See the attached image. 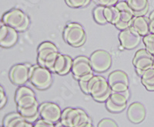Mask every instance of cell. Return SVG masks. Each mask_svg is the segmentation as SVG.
<instances>
[{
    "instance_id": "1",
    "label": "cell",
    "mask_w": 154,
    "mask_h": 127,
    "mask_svg": "<svg viewBox=\"0 0 154 127\" xmlns=\"http://www.w3.org/2000/svg\"><path fill=\"white\" fill-rule=\"evenodd\" d=\"M89 94L97 102H106L110 97L112 90L108 80L102 76H93L89 82Z\"/></svg>"
},
{
    "instance_id": "2",
    "label": "cell",
    "mask_w": 154,
    "mask_h": 127,
    "mask_svg": "<svg viewBox=\"0 0 154 127\" xmlns=\"http://www.w3.org/2000/svg\"><path fill=\"white\" fill-rule=\"evenodd\" d=\"M59 54V49L54 44L50 42H42L37 49L38 65L51 71Z\"/></svg>"
},
{
    "instance_id": "3",
    "label": "cell",
    "mask_w": 154,
    "mask_h": 127,
    "mask_svg": "<svg viewBox=\"0 0 154 127\" xmlns=\"http://www.w3.org/2000/svg\"><path fill=\"white\" fill-rule=\"evenodd\" d=\"M4 25L14 28L17 31H24L29 25V18L23 11L19 9H12L2 16Z\"/></svg>"
},
{
    "instance_id": "4",
    "label": "cell",
    "mask_w": 154,
    "mask_h": 127,
    "mask_svg": "<svg viewBox=\"0 0 154 127\" xmlns=\"http://www.w3.org/2000/svg\"><path fill=\"white\" fill-rule=\"evenodd\" d=\"M52 72L39 65H32L29 71V81L38 90H46L53 82Z\"/></svg>"
},
{
    "instance_id": "5",
    "label": "cell",
    "mask_w": 154,
    "mask_h": 127,
    "mask_svg": "<svg viewBox=\"0 0 154 127\" xmlns=\"http://www.w3.org/2000/svg\"><path fill=\"white\" fill-rule=\"evenodd\" d=\"M63 39L69 45L79 47L86 42V32L81 25L75 22H69L64 28Z\"/></svg>"
},
{
    "instance_id": "6",
    "label": "cell",
    "mask_w": 154,
    "mask_h": 127,
    "mask_svg": "<svg viewBox=\"0 0 154 127\" xmlns=\"http://www.w3.org/2000/svg\"><path fill=\"white\" fill-rule=\"evenodd\" d=\"M89 120L87 113L80 108L68 107L62 111L60 122L67 127H77Z\"/></svg>"
},
{
    "instance_id": "7",
    "label": "cell",
    "mask_w": 154,
    "mask_h": 127,
    "mask_svg": "<svg viewBox=\"0 0 154 127\" xmlns=\"http://www.w3.org/2000/svg\"><path fill=\"white\" fill-rule=\"evenodd\" d=\"M89 61L93 71L103 73L111 67L112 58L106 51L97 50L90 55Z\"/></svg>"
},
{
    "instance_id": "8",
    "label": "cell",
    "mask_w": 154,
    "mask_h": 127,
    "mask_svg": "<svg viewBox=\"0 0 154 127\" xmlns=\"http://www.w3.org/2000/svg\"><path fill=\"white\" fill-rule=\"evenodd\" d=\"M133 65L137 74L141 76L145 71L153 67V55L146 49H140L135 54Z\"/></svg>"
},
{
    "instance_id": "9",
    "label": "cell",
    "mask_w": 154,
    "mask_h": 127,
    "mask_svg": "<svg viewBox=\"0 0 154 127\" xmlns=\"http://www.w3.org/2000/svg\"><path fill=\"white\" fill-rule=\"evenodd\" d=\"M39 117L52 123L56 124L60 121L62 110L56 103L52 102H46L38 106Z\"/></svg>"
},
{
    "instance_id": "10",
    "label": "cell",
    "mask_w": 154,
    "mask_h": 127,
    "mask_svg": "<svg viewBox=\"0 0 154 127\" xmlns=\"http://www.w3.org/2000/svg\"><path fill=\"white\" fill-rule=\"evenodd\" d=\"M29 64H17L9 71V79L16 86H23L29 80Z\"/></svg>"
},
{
    "instance_id": "11",
    "label": "cell",
    "mask_w": 154,
    "mask_h": 127,
    "mask_svg": "<svg viewBox=\"0 0 154 127\" xmlns=\"http://www.w3.org/2000/svg\"><path fill=\"white\" fill-rule=\"evenodd\" d=\"M116 7L119 11V16L118 21L114 25L116 28L120 31L130 28L131 25L132 20L134 17L133 12L130 7L128 5L127 2L124 1L117 2Z\"/></svg>"
},
{
    "instance_id": "12",
    "label": "cell",
    "mask_w": 154,
    "mask_h": 127,
    "mask_svg": "<svg viewBox=\"0 0 154 127\" xmlns=\"http://www.w3.org/2000/svg\"><path fill=\"white\" fill-rule=\"evenodd\" d=\"M93 71L89 58L86 56H79L72 61L71 72L76 80H79L86 75L91 74Z\"/></svg>"
},
{
    "instance_id": "13",
    "label": "cell",
    "mask_w": 154,
    "mask_h": 127,
    "mask_svg": "<svg viewBox=\"0 0 154 127\" xmlns=\"http://www.w3.org/2000/svg\"><path fill=\"white\" fill-rule=\"evenodd\" d=\"M119 39L121 46H123V48L131 50L139 45L141 41V36L130 27L120 31L119 34Z\"/></svg>"
},
{
    "instance_id": "14",
    "label": "cell",
    "mask_w": 154,
    "mask_h": 127,
    "mask_svg": "<svg viewBox=\"0 0 154 127\" xmlns=\"http://www.w3.org/2000/svg\"><path fill=\"white\" fill-rule=\"evenodd\" d=\"M18 31L14 28L3 25L0 29V47L9 48L14 46L18 42Z\"/></svg>"
},
{
    "instance_id": "15",
    "label": "cell",
    "mask_w": 154,
    "mask_h": 127,
    "mask_svg": "<svg viewBox=\"0 0 154 127\" xmlns=\"http://www.w3.org/2000/svg\"><path fill=\"white\" fill-rule=\"evenodd\" d=\"M72 61L73 60L71 58V57L60 53L55 61V64L51 72L57 74L59 75L67 74L71 71Z\"/></svg>"
},
{
    "instance_id": "16",
    "label": "cell",
    "mask_w": 154,
    "mask_h": 127,
    "mask_svg": "<svg viewBox=\"0 0 154 127\" xmlns=\"http://www.w3.org/2000/svg\"><path fill=\"white\" fill-rule=\"evenodd\" d=\"M127 117L130 122L133 123H142L146 117L145 106L138 102L132 103L128 108Z\"/></svg>"
},
{
    "instance_id": "17",
    "label": "cell",
    "mask_w": 154,
    "mask_h": 127,
    "mask_svg": "<svg viewBox=\"0 0 154 127\" xmlns=\"http://www.w3.org/2000/svg\"><path fill=\"white\" fill-rule=\"evenodd\" d=\"M3 127H33V124L28 123L19 113H10L5 116L2 122Z\"/></svg>"
},
{
    "instance_id": "18",
    "label": "cell",
    "mask_w": 154,
    "mask_h": 127,
    "mask_svg": "<svg viewBox=\"0 0 154 127\" xmlns=\"http://www.w3.org/2000/svg\"><path fill=\"white\" fill-rule=\"evenodd\" d=\"M132 28L141 37H144L149 33V18L143 16H134L132 20Z\"/></svg>"
},
{
    "instance_id": "19",
    "label": "cell",
    "mask_w": 154,
    "mask_h": 127,
    "mask_svg": "<svg viewBox=\"0 0 154 127\" xmlns=\"http://www.w3.org/2000/svg\"><path fill=\"white\" fill-rule=\"evenodd\" d=\"M126 2L133 10L134 16H143L149 11L148 0H126Z\"/></svg>"
},
{
    "instance_id": "20",
    "label": "cell",
    "mask_w": 154,
    "mask_h": 127,
    "mask_svg": "<svg viewBox=\"0 0 154 127\" xmlns=\"http://www.w3.org/2000/svg\"><path fill=\"white\" fill-rule=\"evenodd\" d=\"M38 106H39V104L37 103L31 107L26 108V109H19L17 111L27 122L33 124L34 123L36 122L39 117Z\"/></svg>"
},
{
    "instance_id": "21",
    "label": "cell",
    "mask_w": 154,
    "mask_h": 127,
    "mask_svg": "<svg viewBox=\"0 0 154 127\" xmlns=\"http://www.w3.org/2000/svg\"><path fill=\"white\" fill-rule=\"evenodd\" d=\"M109 85L111 87L116 84H126L129 85V78L125 72L122 71H115L109 74L108 77Z\"/></svg>"
},
{
    "instance_id": "22",
    "label": "cell",
    "mask_w": 154,
    "mask_h": 127,
    "mask_svg": "<svg viewBox=\"0 0 154 127\" xmlns=\"http://www.w3.org/2000/svg\"><path fill=\"white\" fill-rule=\"evenodd\" d=\"M140 77L143 85L147 91H154V67L145 71Z\"/></svg>"
},
{
    "instance_id": "23",
    "label": "cell",
    "mask_w": 154,
    "mask_h": 127,
    "mask_svg": "<svg viewBox=\"0 0 154 127\" xmlns=\"http://www.w3.org/2000/svg\"><path fill=\"white\" fill-rule=\"evenodd\" d=\"M109 100L115 104L119 106H126L128 100L130 98V91H124V92H113L112 91L109 97Z\"/></svg>"
},
{
    "instance_id": "24",
    "label": "cell",
    "mask_w": 154,
    "mask_h": 127,
    "mask_svg": "<svg viewBox=\"0 0 154 127\" xmlns=\"http://www.w3.org/2000/svg\"><path fill=\"white\" fill-rule=\"evenodd\" d=\"M16 103L17 106V110H19V109L31 107L38 103L35 98V95H27L16 101Z\"/></svg>"
},
{
    "instance_id": "25",
    "label": "cell",
    "mask_w": 154,
    "mask_h": 127,
    "mask_svg": "<svg viewBox=\"0 0 154 127\" xmlns=\"http://www.w3.org/2000/svg\"><path fill=\"white\" fill-rule=\"evenodd\" d=\"M106 17L108 23H110L112 25H115L116 22L118 21L119 16V11L117 8L114 6H108L106 7Z\"/></svg>"
},
{
    "instance_id": "26",
    "label": "cell",
    "mask_w": 154,
    "mask_h": 127,
    "mask_svg": "<svg viewBox=\"0 0 154 127\" xmlns=\"http://www.w3.org/2000/svg\"><path fill=\"white\" fill-rule=\"evenodd\" d=\"M106 6H102V5H99L97 7H96L93 10V18L94 20L100 25H104L108 23L106 17Z\"/></svg>"
},
{
    "instance_id": "27",
    "label": "cell",
    "mask_w": 154,
    "mask_h": 127,
    "mask_svg": "<svg viewBox=\"0 0 154 127\" xmlns=\"http://www.w3.org/2000/svg\"><path fill=\"white\" fill-rule=\"evenodd\" d=\"M27 95H35L34 92L31 88L26 86H20L16 91V94H15V101H17L20 98L23 97Z\"/></svg>"
},
{
    "instance_id": "28",
    "label": "cell",
    "mask_w": 154,
    "mask_h": 127,
    "mask_svg": "<svg viewBox=\"0 0 154 127\" xmlns=\"http://www.w3.org/2000/svg\"><path fill=\"white\" fill-rule=\"evenodd\" d=\"M145 48L150 54L154 55V34L150 33L143 37V39Z\"/></svg>"
},
{
    "instance_id": "29",
    "label": "cell",
    "mask_w": 154,
    "mask_h": 127,
    "mask_svg": "<svg viewBox=\"0 0 154 127\" xmlns=\"http://www.w3.org/2000/svg\"><path fill=\"white\" fill-rule=\"evenodd\" d=\"M94 75L93 74H91L86 75L85 77H82L79 80V87H80L81 90L83 93L86 94H89V91H88V86H89V82L90 80V79L93 77Z\"/></svg>"
},
{
    "instance_id": "30",
    "label": "cell",
    "mask_w": 154,
    "mask_h": 127,
    "mask_svg": "<svg viewBox=\"0 0 154 127\" xmlns=\"http://www.w3.org/2000/svg\"><path fill=\"white\" fill-rule=\"evenodd\" d=\"M106 106L107 110L109 111L112 112V113H119V112H122L126 107V106H119V105L115 104V103H112V101L109 100V98H108V100L106 101Z\"/></svg>"
},
{
    "instance_id": "31",
    "label": "cell",
    "mask_w": 154,
    "mask_h": 127,
    "mask_svg": "<svg viewBox=\"0 0 154 127\" xmlns=\"http://www.w3.org/2000/svg\"><path fill=\"white\" fill-rule=\"evenodd\" d=\"M67 5L72 8L85 7L89 3L90 0H65Z\"/></svg>"
},
{
    "instance_id": "32",
    "label": "cell",
    "mask_w": 154,
    "mask_h": 127,
    "mask_svg": "<svg viewBox=\"0 0 154 127\" xmlns=\"http://www.w3.org/2000/svg\"><path fill=\"white\" fill-rule=\"evenodd\" d=\"M97 127H118L116 123L111 119H103L98 123Z\"/></svg>"
},
{
    "instance_id": "33",
    "label": "cell",
    "mask_w": 154,
    "mask_h": 127,
    "mask_svg": "<svg viewBox=\"0 0 154 127\" xmlns=\"http://www.w3.org/2000/svg\"><path fill=\"white\" fill-rule=\"evenodd\" d=\"M94 2L96 4H98L99 5H102V6H114L116 5L119 0H93Z\"/></svg>"
},
{
    "instance_id": "34",
    "label": "cell",
    "mask_w": 154,
    "mask_h": 127,
    "mask_svg": "<svg viewBox=\"0 0 154 127\" xmlns=\"http://www.w3.org/2000/svg\"><path fill=\"white\" fill-rule=\"evenodd\" d=\"M33 127H56L54 123H49L46 120H44L42 119L37 120L36 122L33 123Z\"/></svg>"
},
{
    "instance_id": "35",
    "label": "cell",
    "mask_w": 154,
    "mask_h": 127,
    "mask_svg": "<svg viewBox=\"0 0 154 127\" xmlns=\"http://www.w3.org/2000/svg\"><path fill=\"white\" fill-rule=\"evenodd\" d=\"M7 102V97L5 95L3 87L0 85V109H2Z\"/></svg>"
},
{
    "instance_id": "36",
    "label": "cell",
    "mask_w": 154,
    "mask_h": 127,
    "mask_svg": "<svg viewBox=\"0 0 154 127\" xmlns=\"http://www.w3.org/2000/svg\"><path fill=\"white\" fill-rule=\"evenodd\" d=\"M149 32L154 34V10L150 13L149 16Z\"/></svg>"
},
{
    "instance_id": "37",
    "label": "cell",
    "mask_w": 154,
    "mask_h": 127,
    "mask_svg": "<svg viewBox=\"0 0 154 127\" xmlns=\"http://www.w3.org/2000/svg\"><path fill=\"white\" fill-rule=\"evenodd\" d=\"M77 127H94V126H93L92 120L91 119H90V120H89L88 121H86V122L83 123H82L81 125H79V126H77Z\"/></svg>"
},
{
    "instance_id": "38",
    "label": "cell",
    "mask_w": 154,
    "mask_h": 127,
    "mask_svg": "<svg viewBox=\"0 0 154 127\" xmlns=\"http://www.w3.org/2000/svg\"><path fill=\"white\" fill-rule=\"evenodd\" d=\"M56 127H67V126H66L63 125V124H62L60 122V123H59V124H58V123H56Z\"/></svg>"
},
{
    "instance_id": "39",
    "label": "cell",
    "mask_w": 154,
    "mask_h": 127,
    "mask_svg": "<svg viewBox=\"0 0 154 127\" xmlns=\"http://www.w3.org/2000/svg\"><path fill=\"white\" fill-rule=\"evenodd\" d=\"M3 25H4V23L2 22V20H0V29H1V28H2V26H3Z\"/></svg>"
},
{
    "instance_id": "40",
    "label": "cell",
    "mask_w": 154,
    "mask_h": 127,
    "mask_svg": "<svg viewBox=\"0 0 154 127\" xmlns=\"http://www.w3.org/2000/svg\"><path fill=\"white\" fill-rule=\"evenodd\" d=\"M153 67H154V55H153Z\"/></svg>"
},
{
    "instance_id": "41",
    "label": "cell",
    "mask_w": 154,
    "mask_h": 127,
    "mask_svg": "<svg viewBox=\"0 0 154 127\" xmlns=\"http://www.w3.org/2000/svg\"><path fill=\"white\" fill-rule=\"evenodd\" d=\"M2 127H3V126H2Z\"/></svg>"
}]
</instances>
